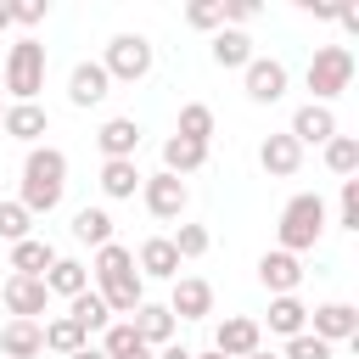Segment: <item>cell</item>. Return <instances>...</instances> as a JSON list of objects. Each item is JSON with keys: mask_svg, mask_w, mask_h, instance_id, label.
Here are the masks:
<instances>
[{"mask_svg": "<svg viewBox=\"0 0 359 359\" xmlns=\"http://www.w3.org/2000/svg\"><path fill=\"white\" fill-rule=\"evenodd\" d=\"M62 191H67V151L62 146H28L22 157V208L39 219L50 208H62Z\"/></svg>", "mask_w": 359, "mask_h": 359, "instance_id": "6da1fadb", "label": "cell"}, {"mask_svg": "<svg viewBox=\"0 0 359 359\" xmlns=\"http://www.w3.org/2000/svg\"><path fill=\"white\" fill-rule=\"evenodd\" d=\"M325 236V202L314 191H297L286 208H280V252H309L314 241Z\"/></svg>", "mask_w": 359, "mask_h": 359, "instance_id": "7a4b0ae2", "label": "cell"}, {"mask_svg": "<svg viewBox=\"0 0 359 359\" xmlns=\"http://www.w3.org/2000/svg\"><path fill=\"white\" fill-rule=\"evenodd\" d=\"M303 79H309L314 101H320V107H331V101H337V95L353 84V50H348V45H320Z\"/></svg>", "mask_w": 359, "mask_h": 359, "instance_id": "3957f363", "label": "cell"}, {"mask_svg": "<svg viewBox=\"0 0 359 359\" xmlns=\"http://www.w3.org/2000/svg\"><path fill=\"white\" fill-rule=\"evenodd\" d=\"M151 39L146 34H112L107 39V56H101V67H107V79L112 84H140L146 73H151Z\"/></svg>", "mask_w": 359, "mask_h": 359, "instance_id": "277c9868", "label": "cell"}, {"mask_svg": "<svg viewBox=\"0 0 359 359\" xmlns=\"http://www.w3.org/2000/svg\"><path fill=\"white\" fill-rule=\"evenodd\" d=\"M6 90H11V101H34L45 90V45L34 34L6 50Z\"/></svg>", "mask_w": 359, "mask_h": 359, "instance_id": "5b68a950", "label": "cell"}, {"mask_svg": "<svg viewBox=\"0 0 359 359\" xmlns=\"http://www.w3.org/2000/svg\"><path fill=\"white\" fill-rule=\"evenodd\" d=\"M241 79H247V101H258V107H275L286 95V84H292V73H286L280 56H252L241 67Z\"/></svg>", "mask_w": 359, "mask_h": 359, "instance_id": "8992f818", "label": "cell"}, {"mask_svg": "<svg viewBox=\"0 0 359 359\" xmlns=\"http://www.w3.org/2000/svg\"><path fill=\"white\" fill-rule=\"evenodd\" d=\"M140 202H146V213H151V219L174 224V219L185 213L191 191H185V180H174V174H146V180H140Z\"/></svg>", "mask_w": 359, "mask_h": 359, "instance_id": "52a82bcc", "label": "cell"}, {"mask_svg": "<svg viewBox=\"0 0 359 359\" xmlns=\"http://www.w3.org/2000/svg\"><path fill=\"white\" fill-rule=\"evenodd\" d=\"M264 348V325L252 320V314H224L219 320V331H213V353H224V359H247V353H258Z\"/></svg>", "mask_w": 359, "mask_h": 359, "instance_id": "ba28073f", "label": "cell"}, {"mask_svg": "<svg viewBox=\"0 0 359 359\" xmlns=\"http://www.w3.org/2000/svg\"><path fill=\"white\" fill-rule=\"evenodd\" d=\"M0 297H6L11 320H39V314L50 309V292H45V280H39V275H6Z\"/></svg>", "mask_w": 359, "mask_h": 359, "instance_id": "9c48e42d", "label": "cell"}, {"mask_svg": "<svg viewBox=\"0 0 359 359\" xmlns=\"http://www.w3.org/2000/svg\"><path fill=\"white\" fill-rule=\"evenodd\" d=\"M135 275L140 280H180V252L168 236H146L135 252Z\"/></svg>", "mask_w": 359, "mask_h": 359, "instance_id": "30bf717a", "label": "cell"}, {"mask_svg": "<svg viewBox=\"0 0 359 359\" xmlns=\"http://www.w3.org/2000/svg\"><path fill=\"white\" fill-rule=\"evenodd\" d=\"M168 314L174 320H208L213 314V286L202 275H180L174 292H168Z\"/></svg>", "mask_w": 359, "mask_h": 359, "instance_id": "8fae6325", "label": "cell"}, {"mask_svg": "<svg viewBox=\"0 0 359 359\" xmlns=\"http://www.w3.org/2000/svg\"><path fill=\"white\" fill-rule=\"evenodd\" d=\"M297 146H325L331 135H337V112L331 107H320V101H303L297 112H292V129H286Z\"/></svg>", "mask_w": 359, "mask_h": 359, "instance_id": "7c38bea8", "label": "cell"}, {"mask_svg": "<svg viewBox=\"0 0 359 359\" xmlns=\"http://www.w3.org/2000/svg\"><path fill=\"white\" fill-rule=\"evenodd\" d=\"M258 280H264V292L269 297H292L297 292V280H303V258H292V252H264L258 258Z\"/></svg>", "mask_w": 359, "mask_h": 359, "instance_id": "4fadbf2b", "label": "cell"}, {"mask_svg": "<svg viewBox=\"0 0 359 359\" xmlns=\"http://www.w3.org/2000/svg\"><path fill=\"white\" fill-rule=\"evenodd\" d=\"M309 320H314L320 342H353L359 337V309L353 303H320V309H309Z\"/></svg>", "mask_w": 359, "mask_h": 359, "instance_id": "5bb4252c", "label": "cell"}, {"mask_svg": "<svg viewBox=\"0 0 359 359\" xmlns=\"http://www.w3.org/2000/svg\"><path fill=\"white\" fill-rule=\"evenodd\" d=\"M107 95H112V79H107L101 62H79V67L67 73V101H73V107H101Z\"/></svg>", "mask_w": 359, "mask_h": 359, "instance_id": "9a60e30c", "label": "cell"}, {"mask_svg": "<svg viewBox=\"0 0 359 359\" xmlns=\"http://www.w3.org/2000/svg\"><path fill=\"white\" fill-rule=\"evenodd\" d=\"M0 129H6L11 140L39 146V135H50V112H45L39 101H11V107H6V118H0Z\"/></svg>", "mask_w": 359, "mask_h": 359, "instance_id": "2e32d148", "label": "cell"}, {"mask_svg": "<svg viewBox=\"0 0 359 359\" xmlns=\"http://www.w3.org/2000/svg\"><path fill=\"white\" fill-rule=\"evenodd\" d=\"M39 353H45L39 320H6L0 325V359H39Z\"/></svg>", "mask_w": 359, "mask_h": 359, "instance_id": "e0dca14e", "label": "cell"}, {"mask_svg": "<svg viewBox=\"0 0 359 359\" xmlns=\"http://www.w3.org/2000/svg\"><path fill=\"white\" fill-rule=\"evenodd\" d=\"M129 325H135V337H140L146 348H168V342H174V314H168V303H140V309L129 314Z\"/></svg>", "mask_w": 359, "mask_h": 359, "instance_id": "ac0fdd59", "label": "cell"}, {"mask_svg": "<svg viewBox=\"0 0 359 359\" xmlns=\"http://www.w3.org/2000/svg\"><path fill=\"white\" fill-rule=\"evenodd\" d=\"M95 146H101V157H107V163L135 157V151H140V123H135V118H107V123H101V135H95Z\"/></svg>", "mask_w": 359, "mask_h": 359, "instance_id": "d6986e66", "label": "cell"}, {"mask_svg": "<svg viewBox=\"0 0 359 359\" xmlns=\"http://www.w3.org/2000/svg\"><path fill=\"white\" fill-rule=\"evenodd\" d=\"M258 163H264V174H275V180H292V174L303 168V146H297L292 135H269V140L258 146Z\"/></svg>", "mask_w": 359, "mask_h": 359, "instance_id": "ffe728a7", "label": "cell"}, {"mask_svg": "<svg viewBox=\"0 0 359 359\" xmlns=\"http://www.w3.org/2000/svg\"><path fill=\"white\" fill-rule=\"evenodd\" d=\"M202 163H208V146H202V140H185V135H168V140H163V174L185 180V174H196Z\"/></svg>", "mask_w": 359, "mask_h": 359, "instance_id": "44dd1931", "label": "cell"}, {"mask_svg": "<svg viewBox=\"0 0 359 359\" xmlns=\"http://www.w3.org/2000/svg\"><path fill=\"white\" fill-rule=\"evenodd\" d=\"M67 320H73L84 337H95V331H107V325H112V314H107V303H101V292H95V286H84L79 297H67Z\"/></svg>", "mask_w": 359, "mask_h": 359, "instance_id": "7402d4cb", "label": "cell"}, {"mask_svg": "<svg viewBox=\"0 0 359 359\" xmlns=\"http://www.w3.org/2000/svg\"><path fill=\"white\" fill-rule=\"evenodd\" d=\"M39 280H45V292H50V297H79V292L90 286V269H84L79 258H56Z\"/></svg>", "mask_w": 359, "mask_h": 359, "instance_id": "603a6c76", "label": "cell"}, {"mask_svg": "<svg viewBox=\"0 0 359 359\" xmlns=\"http://www.w3.org/2000/svg\"><path fill=\"white\" fill-rule=\"evenodd\" d=\"M95 292H101L107 314H135V309L146 303V280H140V275H118V280H107V286H95Z\"/></svg>", "mask_w": 359, "mask_h": 359, "instance_id": "cb8c5ba5", "label": "cell"}, {"mask_svg": "<svg viewBox=\"0 0 359 359\" xmlns=\"http://www.w3.org/2000/svg\"><path fill=\"white\" fill-rule=\"evenodd\" d=\"M140 168H135V157H118V163H101V191L112 196V202H129L135 191H140Z\"/></svg>", "mask_w": 359, "mask_h": 359, "instance_id": "d4e9b609", "label": "cell"}, {"mask_svg": "<svg viewBox=\"0 0 359 359\" xmlns=\"http://www.w3.org/2000/svg\"><path fill=\"white\" fill-rule=\"evenodd\" d=\"M50 264H56V247L45 236H28V241L11 247V275H45Z\"/></svg>", "mask_w": 359, "mask_h": 359, "instance_id": "484cf974", "label": "cell"}, {"mask_svg": "<svg viewBox=\"0 0 359 359\" xmlns=\"http://www.w3.org/2000/svg\"><path fill=\"white\" fill-rule=\"evenodd\" d=\"M213 62H219L224 73H230V67L241 73V67L252 62V39H247L241 28H219V34H213Z\"/></svg>", "mask_w": 359, "mask_h": 359, "instance_id": "4316f807", "label": "cell"}, {"mask_svg": "<svg viewBox=\"0 0 359 359\" xmlns=\"http://www.w3.org/2000/svg\"><path fill=\"white\" fill-rule=\"evenodd\" d=\"M90 275H95V286H107V280H118V275H135V252H129L123 241H107V247H95Z\"/></svg>", "mask_w": 359, "mask_h": 359, "instance_id": "83f0119b", "label": "cell"}, {"mask_svg": "<svg viewBox=\"0 0 359 359\" xmlns=\"http://www.w3.org/2000/svg\"><path fill=\"white\" fill-rule=\"evenodd\" d=\"M269 331H275V337H297V331H309V309H303L297 292H292V297H269Z\"/></svg>", "mask_w": 359, "mask_h": 359, "instance_id": "f1b7e54d", "label": "cell"}, {"mask_svg": "<svg viewBox=\"0 0 359 359\" xmlns=\"http://www.w3.org/2000/svg\"><path fill=\"white\" fill-rule=\"evenodd\" d=\"M73 241L107 247V241H112V213H107V208H79V213H73Z\"/></svg>", "mask_w": 359, "mask_h": 359, "instance_id": "f546056e", "label": "cell"}, {"mask_svg": "<svg viewBox=\"0 0 359 359\" xmlns=\"http://www.w3.org/2000/svg\"><path fill=\"white\" fill-rule=\"evenodd\" d=\"M174 135H185V140H213V107L208 101H185L180 107V123H174Z\"/></svg>", "mask_w": 359, "mask_h": 359, "instance_id": "4dcf8cb0", "label": "cell"}, {"mask_svg": "<svg viewBox=\"0 0 359 359\" xmlns=\"http://www.w3.org/2000/svg\"><path fill=\"white\" fill-rule=\"evenodd\" d=\"M325 168H331L337 180H353V174H359V140H353V135H331V140H325Z\"/></svg>", "mask_w": 359, "mask_h": 359, "instance_id": "1f68e13d", "label": "cell"}, {"mask_svg": "<svg viewBox=\"0 0 359 359\" xmlns=\"http://www.w3.org/2000/svg\"><path fill=\"white\" fill-rule=\"evenodd\" d=\"M39 331H45V348H50V353H62V359H67V353H79V348L90 342V337H84V331H79V325H73L67 314H56V320H45Z\"/></svg>", "mask_w": 359, "mask_h": 359, "instance_id": "d6a6232c", "label": "cell"}, {"mask_svg": "<svg viewBox=\"0 0 359 359\" xmlns=\"http://www.w3.org/2000/svg\"><path fill=\"white\" fill-rule=\"evenodd\" d=\"M34 236V213L22 208V202H0V241H28Z\"/></svg>", "mask_w": 359, "mask_h": 359, "instance_id": "836d02e7", "label": "cell"}, {"mask_svg": "<svg viewBox=\"0 0 359 359\" xmlns=\"http://www.w3.org/2000/svg\"><path fill=\"white\" fill-rule=\"evenodd\" d=\"M168 241H174V252H180V264H185V258H202V252L213 247V236H208V224H180V230H174Z\"/></svg>", "mask_w": 359, "mask_h": 359, "instance_id": "e575fe53", "label": "cell"}, {"mask_svg": "<svg viewBox=\"0 0 359 359\" xmlns=\"http://www.w3.org/2000/svg\"><path fill=\"white\" fill-rule=\"evenodd\" d=\"M129 348H140V337H135V325H129V320H112V325L101 331V353H107V359H123Z\"/></svg>", "mask_w": 359, "mask_h": 359, "instance_id": "d590c367", "label": "cell"}, {"mask_svg": "<svg viewBox=\"0 0 359 359\" xmlns=\"http://www.w3.org/2000/svg\"><path fill=\"white\" fill-rule=\"evenodd\" d=\"M280 359H331V342H320L314 331H297V337H286Z\"/></svg>", "mask_w": 359, "mask_h": 359, "instance_id": "8d00e7d4", "label": "cell"}, {"mask_svg": "<svg viewBox=\"0 0 359 359\" xmlns=\"http://www.w3.org/2000/svg\"><path fill=\"white\" fill-rule=\"evenodd\" d=\"M337 224L342 230H359V174L342 180V196H337Z\"/></svg>", "mask_w": 359, "mask_h": 359, "instance_id": "74e56055", "label": "cell"}, {"mask_svg": "<svg viewBox=\"0 0 359 359\" xmlns=\"http://www.w3.org/2000/svg\"><path fill=\"white\" fill-rule=\"evenodd\" d=\"M185 22H191V28H224V22H219V0H191V6H185Z\"/></svg>", "mask_w": 359, "mask_h": 359, "instance_id": "f35d334b", "label": "cell"}, {"mask_svg": "<svg viewBox=\"0 0 359 359\" xmlns=\"http://www.w3.org/2000/svg\"><path fill=\"white\" fill-rule=\"evenodd\" d=\"M258 17V6L252 0H219V22H230V28H247Z\"/></svg>", "mask_w": 359, "mask_h": 359, "instance_id": "ab89813d", "label": "cell"}, {"mask_svg": "<svg viewBox=\"0 0 359 359\" xmlns=\"http://www.w3.org/2000/svg\"><path fill=\"white\" fill-rule=\"evenodd\" d=\"M6 11H11V22L34 28V22H45V11H50V6H45V0H22V6H6Z\"/></svg>", "mask_w": 359, "mask_h": 359, "instance_id": "60d3db41", "label": "cell"}, {"mask_svg": "<svg viewBox=\"0 0 359 359\" xmlns=\"http://www.w3.org/2000/svg\"><path fill=\"white\" fill-rule=\"evenodd\" d=\"M151 359H191L185 342H168V348H151Z\"/></svg>", "mask_w": 359, "mask_h": 359, "instance_id": "b9f144b4", "label": "cell"}, {"mask_svg": "<svg viewBox=\"0 0 359 359\" xmlns=\"http://www.w3.org/2000/svg\"><path fill=\"white\" fill-rule=\"evenodd\" d=\"M67 359H107V353H101V348H90V342H84V348H79V353H67Z\"/></svg>", "mask_w": 359, "mask_h": 359, "instance_id": "7bdbcfd3", "label": "cell"}, {"mask_svg": "<svg viewBox=\"0 0 359 359\" xmlns=\"http://www.w3.org/2000/svg\"><path fill=\"white\" fill-rule=\"evenodd\" d=\"M123 359H151V348H146V342H140V348H129V353H123Z\"/></svg>", "mask_w": 359, "mask_h": 359, "instance_id": "ee69618b", "label": "cell"}, {"mask_svg": "<svg viewBox=\"0 0 359 359\" xmlns=\"http://www.w3.org/2000/svg\"><path fill=\"white\" fill-rule=\"evenodd\" d=\"M6 28H11V11H6V6H0V34H6Z\"/></svg>", "mask_w": 359, "mask_h": 359, "instance_id": "f6af8a7d", "label": "cell"}, {"mask_svg": "<svg viewBox=\"0 0 359 359\" xmlns=\"http://www.w3.org/2000/svg\"><path fill=\"white\" fill-rule=\"evenodd\" d=\"M247 359H280V353H269V348H258V353H247Z\"/></svg>", "mask_w": 359, "mask_h": 359, "instance_id": "bcb514c9", "label": "cell"}, {"mask_svg": "<svg viewBox=\"0 0 359 359\" xmlns=\"http://www.w3.org/2000/svg\"><path fill=\"white\" fill-rule=\"evenodd\" d=\"M191 359H224V353H213V348H208V353H191Z\"/></svg>", "mask_w": 359, "mask_h": 359, "instance_id": "7dc6e473", "label": "cell"}, {"mask_svg": "<svg viewBox=\"0 0 359 359\" xmlns=\"http://www.w3.org/2000/svg\"><path fill=\"white\" fill-rule=\"evenodd\" d=\"M0 118H6V107H0Z\"/></svg>", "mask_w": 359, "mask_h": 359, "instance_id": "c3c4849f", "label": "cell"}]
</instances>
